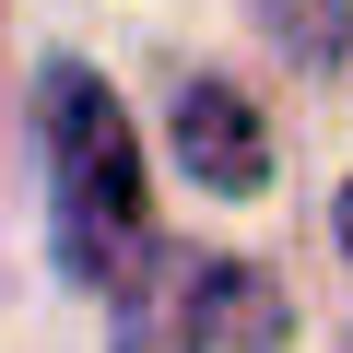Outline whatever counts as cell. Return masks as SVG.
<instances>
[{
  "mask_svg": "<svg viewBox=\"0 0 353 353\" xmlns=\"http://www.w3.org/2000/svg\"><path fill=\"white\" fill-rule=\"evenodd\" d=\"M176 165L201 176V189H224V201H248L259 176H271V141H259V106L236 94V83H176Z\"/></svg>",
  "mask_w": 353,
  "mask_h": 353,
  "instance_id": "3",
  "label": "cell"
},
{
  "mask_svg": "<svg viewBox=\"0 0 353 353\" xmlns=\"http://www.w3.org/2000/svg\"><path fill=\"white\" fill-rule=\"evenodd\" d=\"M294 306L271 271L224 248H153L141 283L118 294V353H283Z\"/></svg>",
  "mask_w": 353,
  "mask_h": 353,
  "instance_id": "2",
  "label": "cell"
},
{
  "mask_svg": "<svg viewBox=\"0 0 353 353\" xmlns=\"http://www.w3.org/2000/svg\"><path fill=\"white\" fill-rule=\"evenodd\" d=\"M341 248H353V189H341Z\"/></svg>",
  "mask_w": 353,
  "mask_h": 353,
  "instance_id": "5",
  "label": "cell"
},
{
  "mask_svg": "<svg viewBox=\"0 0 353 353\" xmlns=\"http://www.w3.org/2000/svg\"><path fill=\"white\" fill-rule=\"evenodd\" d=\"M48 236H59V271L83 294H130L141 259H153V201H141V141L118 118V94L83 71V59H48Z\"/></svg>",
  "mask_w": 353,
  "mask_h": 353,
  "instance_id": "1",
  "label": "cell"
},
{
  "mask_svg": "<svg viewBox=\"0 0 353 353\" xmlns=\"http://www.w3.org/2000/svg\"><path fill=\"white\" fill-rule=\"evenodd\" d=\"M271 24H294V36H306V59H330L353 12H341V0H271Z\"/></svg>",
  "mask_w": 353,
  "mask_h": 353,
  "instance_id": "4",
  "label": "cell"
}]
</instances>
